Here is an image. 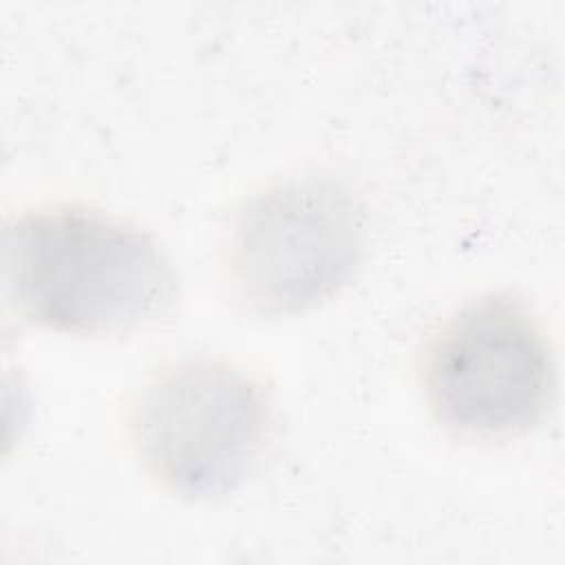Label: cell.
Instances as JSON below:
<instances>
[{"instance_id":"cell-1","label":"cell","mask_w":565,"mask_h":565,"mask_svg":"<svg viewBox=\"0 0 565 565\" xmlns=\"http://www.w3.org/2000/svg\"><path fill=\"white\" fill-rule=\"evenodd\" d=\"M2 285L33 327L68 335H121L166 316L179 278L139 225L77 207H38L7 218Z\"/></svg>"},{"instance_id":"cell-3","label":"cell","mask_w":565,"mask_h":565,"mask_svg":"<svg viewBox=\"0 0 565 565\" xmlns=\"http://www.w3.org/2000/svg\"><path fill=\"white\" fill-rule=\"evenodd\" d=\"M366 245L364 212L329 177H291L236 210L223 269L236 305L260 318L309 311L355 276Z\"/></svg>"},{"instance_id":"cell-2","label":"cell","mask_w":565,"mask_h":565,"mask_svg":"<svg viewBox=\"0 0 565 565\" xmlns=\"http://www.w3.org/2000/svg\"><path fill=\"white\" fill-rule=\"evenodd\" d=\"M143 470L170 494L212 501L258 468L274 433L265 384L223 358H183L154 373L128 415Z\"/></svg>"},{"instance_id":"cell-4","label":"cell","mask_w":565,"mask_h":565,"mask_svg":"<svg viewBox=\"0 0 565 565\" xmlns=\"http://www.w3.org/2000/svg\"><path fill=\"white\" fill-rule=\"evenodd\" d=\"M422 384L444 430L463 439H510L545 417L556 369L527 302L490 291L461 305L430 338Z\"/></svg>"}]
</instances>
